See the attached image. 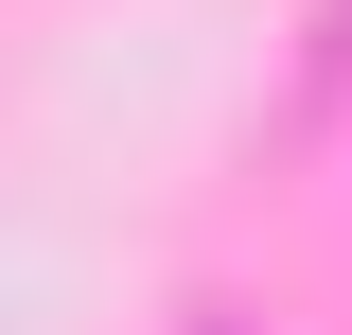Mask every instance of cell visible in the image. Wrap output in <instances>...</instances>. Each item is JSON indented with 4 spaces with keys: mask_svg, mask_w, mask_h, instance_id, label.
<instances>
[{
    "mask_svg": "<svg viewBox=\"0 0 352 335\" xmlns=\"http://www.w3.org/2000/svg\"><path fill=\"white\" fill-rule=\"evenodd\" d=\"M317 88H352V0H335V36H317Z\"/></svg>",
    "mask_w": 352,
    "mask_h": 335,
    "instance_id": "cell-1",
    "label": "cell"
},
{
    "mask_svg": "<svg viewBox=\"0 0 352 335\" xmlns=\"http://www.w3.org/2000/svg\"><path fill=\"white\" fill-rule=\"evenodd\" d=\"M194 335H247V318H229V300H194Z\"/></svg>",
    "mask_w": 352,
    "mask_h": 335,
    "instance_id": "cell-2",
    "label": "cell"
}]
</instances>
